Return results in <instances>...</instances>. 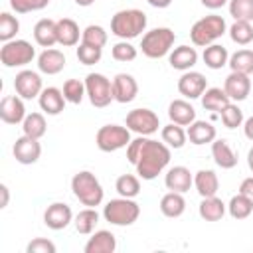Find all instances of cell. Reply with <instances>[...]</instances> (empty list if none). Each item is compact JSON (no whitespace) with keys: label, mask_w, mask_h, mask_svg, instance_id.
<instances>
[{"label":"cell","mask_w":253,"mask_h":253,"mask_svg":"<svg viewBox=\"0 0 253 253\" xmlns=\"http://www.w3.org/2000/svg\"><path fill=\"white\" fill-rule=\"evenodd\" d=\"M219 117H221L223 126H227V128H237V126L243 125V111H241L235 103L225 105V107L219 111Z\"/></svg>","instance_id":"46"},{"label":"cell","mask_w":253,"mask_h":253,"mask_svg":"<svg viewBox=\"0 0 253 253\" xmlns=\"http://www.w3.org/2000/svg\"><path fill=\"white\" fill-rule=\"evenodd\" d=\"M0 119L6 125H20L26 119V107H24V99L16 93V95H6L0 101Z\"/></svg>","instance_id":"15"},{"label":"cell","mask_w":253,"mask_h":253,"mask_svg":"<svg viewBox=\"0 0 253 253\" xmlns=\"http://www.w3.org/2000/svg\"><path fill=\"white\" fill-rule=\"evenodd\" d=\"M126 160L136 168L138 178L154 180L170 162V146L138 134L126 146Z\"/></svg>","instance_id":"1"},{"label":"cell","mask_w":253,"mask_h":253,"mask_svg":"<svg viewBox=\"0 0 253 253\" xmlns=\"http://www.w3.org/2000/svg\"><path fill=\"white\" fill-rule=\"evenodd\" d=\"M211 158L221 170H231L237 166V154L225 138H215L211 142Z\"/></svg>","instance_id":"21"},{"label":"cell","mask_w":253,"mask_h":253,"mask_svg":"<svg viewBox=\"0 0 253 253\" xmlns=\"http://www.w3.org/2000/svg\"><path fill=\"white\" fill-rule=\"evenodd\" d=\"M126 128L136 132V134H142V136H150L158 130L160 126V119L154 111L150 109H132L126 113Z\"/></svg>","instance_id":"10"},{"label":"cell","mask_w":253,"mask_h":253,"mask_svg":"<svg viewBox=\"0 0 253 253\" xmlns=\"http://www.w3.org/2000/svg\"><path fill=\"white\" fill-rule=\"evenodd\" d=\"M0 194H2L0 208H6V206H8V200H10V192H8V186H6V184H0Z\"/></svg>","instance_id":"52"},{"label":"cell","mask_w":253,"mask_h":253,"mask_svg":"<svg viewBox=\"0 0 253 253\" xmlns=\"http://www.w3.org/2000/svg\"><path fill=\"white\" fill-rule=\"evenodd\" d=\"M12 154L20 164H36L42 156V144L38 138H32L28 134H22L20 138H16L14 146H12Z\"/></svg>","instance_id":"12"},{"label":"cell","mask_w":253,"mask_h":253,"mask_svg":"<svg viewBox=\"0 0 253 253\" xmlns=\"http://www.w3.org/2000/svg\"><path fill=\"white\" fill-rule=\"evenodd\" d=\"M95 0H75V4L77 6H83V8H87V6H91Z\"/></svg>","instance_id":"55"},{"label":"cell","mask_w":253,"mask_h":253,"mask_svg":"<svg viewBox=\"0 0 253 253\" xmlns=\"http://www.w3.org/2000/svg\"><path fill=\"white\" fill-rule=\"evenodd\" d=\"M115 190L123 198H136L140 194V180L134 174H123L115 182Z\"/></svg>","instance_id":"37"},{"label":"cell","mask_w":253,"mask_h":253,"mask_svg":"<svg viewBox=\"0 0 253 253\" xmlns=\"http://www.w3.org/2000/svg\"><path fill=\"white\" fill-rule=\"evenodd\" d=\"M227 26H225V20L217 14H210V16H204L200 18L192 30H190V40L194 45L198 47H208L211 43H215V40H219L223 34H225Z\"/></svg>","instance_id":"4"},{"label":"cell","mask_w":253,"mask_h":253,"mask_svg":"<svg viewBox=\"0 0 253 253\" xmlns=\"http://www.w3.org/2000/svg\"><path fill=\"white\" fill-rule=\"evenodd\" d=\"M140 215V206L134 202V198H115L107 202L103 208V217L111 225H132Z\"/></svg>","instance_id":"5"},{"label":"cell","mask_w":253,"mask_h":253,"mask_svg":"<svg viewBox=\"0 0 253 253\" xmlns=\"http://www.w3.org/2000/svg\"><path fill=\"white\" fill-rule=\"evenodd\" d=\"M202 59H204L206 67H210V69H221L229 61V53H227V49L221 43H211V45L204 47Z\"/></svg>","instance_id":"32"},{"label":"cell","mask_w":253,"mask_h":253,"mask_svg":"<svg viewBox=\"0 0 253 253\" xmlns=\"http://www.w3.org/2000/svg\"><path fill=\"white\" fill-rule=\"evenodd\" d=\"M200 2H202V6H206L210 10H217V8H223L229 0H200Z\"/></svg>","instance_id":"50"},{"label":"cell","mask_w":253,"mask_h":253,"mask_svg":"<svg viewBox=\"0 0 253 253\" xmlns=\"http://www.w3.org/2000/svg\"><path fill=\"white\" fill-rule=\"evenodd\" d=\"M83 32H79V26L75 20L71 18H61L57 20V43L63 47H71L79 43V36Z\"/></svg>","instance_id":"28"},{"label":"cell","mask_w":253,"mask_h":253,"mask_svg":"<svg viewBox=\"0 0 253 253\" xmlns=\"http://www.w3.org/2000/svg\"><path fill=\"white\" fill-rule=\"evenodd\" d=\"M71 192L87 208L99 206L103 202V196H105V190H103L101 182L89 170H81L71 178Z\"/></svg>","instance_id":"3"},{"label":"cell","mask_w":253,"mask_h":253,"mask_svg":"<svg viewBox=\"0 0 253 253\" xmlns=\"http://www.w3.org/2000/svg\"><path fill=\"white\" fill-rule=\"evenodd\" d=\"M229 16L241 22H253V0H229Z\"/></svg>","instance_id":"40"},{"label":"cell","mask_w":253,"mask_h":253,"mask_svg":"<svg viewBox=\"0 0 253 253\" xmlns=\"http://www.w3.org/2000/svg\"><path fill=\"white\" fill-rule=\"evenodd\" d=\"M176 42V34L170 28H154L142 36L140 49L150 59H160L170 53L172 45Z\"/></svg>","instance_id":"6"},{"label":"cell","mask_w":253,"mask_h":253,"mask_svg":"<svg viewBox=\"0 0 253 253\" xmlns=\"http://www.w3.org/2000/svg\"><path fill=\"white\" fill-rule=\"evenodd\" d=\"M247 166H249V170L253 172V146H251L249 152H247Z\"/></svg>","instance_id":"54"},{"label":"cell","mask_w":253,"mask_h":253,"mask_svg":"<svg viewBox=\"0 0 253 253\" xmlns=\"http://www.w3.org/2000/svg\"><path fill=\"white\" fill-rule=\"evenodd\" d=\"M160 136H162V142H166L170 148H182L186 144V140H188L186 130L176 123H170V125L162 126Z\"/></svg>","instance_id":"36"},{"label":"cell","mask_w":253,"mask_h":253,"mask_svg":"<svg viewBox=\"0 0 253 253\" xmlns=\"http://www.w3.org/2000/svg\"><path fill=\"white\" fill-rule=\"evenodd\" d=\"M14 91L22 99H36V97H40V93L43 91L40 73L38 71H32V69L18 71L16 77H14Z\"/></svg>","instance_id":"11"},{"label":"cell","mask_w":253,"mask_h":253,"mask_svg":"<svg viewBox=\"0 0 253 253\" xmlns=\"http://www.w3.org/2000/svg\"><path fill=\"white\" fill-rule=\"evenodd\" d=\"M34 40L42 47H51L57 43V22L49 18H42L34 26Z\"/></svg>","instance_id":"26"},{"label":"cell","mask_w":253,"mask_h":253,"mask_svg":"<svg viewBox=\"0 0 253 253\" xmlns=\"http://www.w3.org/2000/svg\"><path fill=\"white\" fill-rule=\"evenodd\" d=\"M138 93V83L130 73H117L113 77V95L115 101L121 105H126L130 101H134Z\"/></svg>","instance_id":"16"},{"label":"cell","mask_w":253,"mask_h":253,"mask_svg":"<svg viewBox=\"0 0 253 253\" xmlns=\"http://www.w3.org/2000/svg\"><path fill=\"white\" fill-rule=\"evenodd\" d=\"M227 211H229V215L233 219H247L251 215V211H253V204L243 194H235L227 204Z\"/></svg>","instance_id":"38"},{"label":"cell","mask_w":253,"mask_h":253,"mask_svg":"<svg viewBox=\"0 0 253 253\" xmlns=\"http://www.w3.org/2000/svg\"><path fill=\"white\" fill-rule=\"evenodd\" d=\"M111 55H113V59H117V61L128 63V61H134V59H136L138 51H136V47H134L128 40H121V42H117V43L113 45Z\"/></svg>","instance_id":"45"},{"label":"cell","mask_w":253,"mask_h":253,"mask_svg":"<svg viewBox=\"0 0 253 253\" xmlns=\"http://www.w3.org/2000/svg\"><path fill=\"white\" fill-rule=\"evenodd\" d=\"M239 194H243L245 198H249L251 204H253V176H249V178H245V180L241 182V186H239Z\"/></svg>","instance_id":"49"},{"label":"cell","mask_w":253,"mask_h":253,"mask_svg":"<svg viewBox=\"0 0 253 253\" xmlns=\"http://www.w3.org/2000/svg\"><path fill=\"white\" fill-rule=\"evenodd\" d=\"M229 38L237 45H249L253 42V26H251V22L235 20L231 24V28H229Z\"/></svg>","instance_id":"39"},{"label":"cell","mask_w":253,"mask_h":253,"mask_svg":"<svg viewBox=\"0 0 253 253\" xmlns=\"http://www.w3.org/2000/svg\"><path fill=\"white\" fill-rule=\"evenodd\" d=\"M20 32V22L16 16H12L10 12H2L0 14V40L2 42H10L16 40V34Z\"/></svg>","instance_id":"42"},{"label":"cell","mask_w":253,"mask_h":253,"mask_svg":"<svg viewBox=\"0 0 253 253\" xmlns=\"http://www.w3.org/2000/svg\"><path fill=\"white\" fill-rule=\"evenodd\" d=\"M34 57L36 49L26 40H10L4 42V45L0 47V63L4 67H24L32 63Z\"/></svg>","instance_id":"7"},{"label":"cell","mask_w":253,"mask_h":253,"mask_svg":"<svg viewBox=\"0 0 253 253\" xmlns=\"http://www.w3.org/2000/svg\"><path fill=\"white\" fill-rule=\"evenodd\" d=\"M225 210H227V206L217 196H210V198H202L198 213L206 221H219L225 215Z\"/></svg>","instance_id":"29"},{"label":"cell","mask_w":253,"mask_h":253,"mask_svg":"<svg viewBox=\"0 0 253 253\" xmlns=\"http://www.w3.org/2000/svg\"><path fill=\"white\" fill-rule=\"evenodd\" d=\"M223 91L231 101H245L251 91V79L245 73L231 71L223 81Z\"/></svg>","instance_id":"17"},{"label":"cell","mask_w":253,"mask_h":253,"mask_svg":"<svg viewBox=\"0 0 253 253\" xmlns=\"http://www.w3.org/2000/svg\"><path fill=\"white\" fill-rule=\"evenodd\" d=\"M168 117H170V123H176L180 126H188L196 121V109L186 99H174L168 105Z\"/></svg>","instance_id":"25"},{"label":"cell","mask_w":253,"mask_h":253,"mask_svg":"<svg viewBox=\"0 0 253 253\" xmlns=\"http://www.w3.org/2000/svg\"><path fill=\"white\" fill-rule=\"evenodd\" d=\"M160 211L166 217H180L186 211V200L180 192H168L160 200Z\"/></svg>","instance_id":"31"},{"label":"cell","mask_w":253,"mask_h":253,"mask_svg":"<svg viewBox=\"0 0 253 253\" xmlns=\"http://www.w3.org/2000/svg\"><path fill=\"white\" fill-rule=\"evenodd\" d=\"M73 221V211L67 204L63 202H53L47 206V210L43 211V223L53 229V231H59V229H65L69 223Z\"/></svg>","instance_id":"14"},{"label":"cell","mask_w":253,"mask_h":253,"mask_svg":"<svg viewBox=\"0 0 253 253\" xmlns=\"http://www.w3.org/2000/svg\"><path fill=\"white\" fill-rule=\"evenodd\" d=\"M75 55L79 59V63L83 65H95L101 61L103 57V47H95V45H89V43H79L77 49H75Z\"/></svg>","instance_id":"43"},{"label":"cell","mask_w":253,"mask_h":253,"mask_svg":"<svg viewBox=\"0 0 253 253\" xmlns=\"http://www.w3.org/2000/svg\"><path fill=\"white\" fill-rule=\"evenodd\" d=\"M200 99H202V107L206 111H215V113H219L225 105L231 103V99L227 97V93L221 87H208Z\"/></svg>","instance_id":"30"},{"label":"cell","mask_w":253,"mask_h":253,"mask_svg":"<svg viewBox=\"0 0 253 253\" xmlns=\"http://www.w3.org/2000/svg\"><path fill=\"white\" fill-rule=\"evenodd\" d=\"M168 61L178 71H190L198 63V51L196 47H190V45H178L170 51Z\"/></svg>","instance_id":"24"},{"label":"cell","mask_w":253,"mask_h":253,"mask_svg":"<svg viewBox=\"0 0 253 253\" xmlns=\"http://www.w3.org/2000/svg\"><path fill=\"white\" fill-rule=\"evenodd\" d=\"M75 229L81 235H91L95 231V225L99 223V213L95 208H85L75 215Z\"/></svg>","instance_id":"35"},{"label":"cell","mask_w":253,"mask_h":253,"mask_svg":"<svg viewBox=\"0 0 253 253\" xmlns=\"http://www.w3.org/2000/svg\"><path fill=\"white\" fill-rule=\"evenodd\" d=\"M146 14L138 8L119 10L111 18V34H115L121 40H132L146 30Z\"/></svg>","instance_id":"2"},{"label":"cell","mask_w":253,"mask_h":253,"mask_svg":"<svg viewBox=\"0 0 253 253\" xmlns=\"http://www.w3.org/2000/svg\"><path fill=\"white\" fill-rule=\"evenodd\" d=\"M38 103H40V109L45 113V115H59L65 107V97H63V91L57 89V87H45L40 97H38Z\"/></svg>","instance_id":"20"},{"label":"cell","mask_w":253,"mask_h":253,"mask_svg":"<svg viewBox=\"0 0 253 253\" xmlns=\"http://www.w3.org/2000/svg\"><path fill=\"white\" fill-rule=\"evenodd\" d=\"M243 134L249 140H253V117H249L247 121H243Z\"/></svg>","instance_id":"51"},{"label":"cell","mask_w":253,"mask_h":253,"mask_svg":"<svg viewBox=\"0 0 253 253\" xmlns=\"http://www.w3.org/2000/svg\"><path fill=\"white\" fill-rule=\"evenodd\" d=\"M47 4H49V0H10V8L16 14L38 12V10H43Z\"/></svg>","instance_id":"47"},{"label":"cell","mask_w":253,"mask_h":253,"mask_svg":"<svg viewBox=\"0 0 253 253\" xmlns=\"http://www.w3.org/2000/svg\"><path fill=\"white\" fill-rule=\"evenodd\" d=\"M85 91H87L89 103L97 109L109 107L111 101H115L113 81L109 77H105L103 73H89L85 77Z\"/></svg>","instance_id":"9"},{"label":"cell","mask_w":253,"mask_h":253,"mask_svg":"<svg viewBox=\"0 0 253 253\" xmlns=\"http://www.w3.org/2000/svg\"><path fill=\"white\" fill-rule=\"evenodd\" d=\"M194 186H196V192H198L202 198L215 196L217 190H219L217 174H215L213 170H198V172L194 174Z\"/></svg>","instance_id":"27"},{"label":"cell","mask_w":253,"mask_h":253,"mask_svg":"<svg viewBox=\"0 0 253 253\" xmlns=\"http://www.w3.org/2000/svg\"><path fill=\"white\" fill-rule=\"evenodd\" d=\"M22 130H24V134L40 140L45 134V130H47L45 117L42 113H30V115H26V119L22 123Z\"/></svg>","instance_id":"34"},{"label":"cell","mask_w":253,"mask_h":253,"mask_svg":"<svg viewBox=\"0 0 253 253\" xmlns=\"http://www.w3.org/2000/svg\"><path fill=\"white\" fill-rule=\"evenodd\" d=\"M81 42L83 43H89V45H95V47H105V43H107V32H105L103 26L91 24V26H87L83 30Z\"/></svg>","instance_id":"44"},{"label":"cell","mask_w":253,"mask_h":253,"mask_svg":"<svg viewBox=\"0 0 253 253\" xmlns=\"http://www.w3.org/2000/svg\"><path fill=\"white\" fill-rule=\"evenodd\" d=\"M164 184L170 192L184 194L194 186V174L186 166H172L164 176Z\"/></svg>","instance_id":"18"},{"label":"cell","mask_w":253,"mask_h":253,"mask_svg":"<svg viewBox=\"0 0 253 253\" xmlns=\"http://www.w3.org/2000/svg\"><path fill=\"white\" fill-rule=\"evenodd\" d=\"M28 253H55V245L45 237H36L26 247Z\"/></svg>","instance_id":"48"},{"label":"cell","mask_w":253,"mask_h":253,"mask_svg":"<svg viewBox=\"0 0 253 253\" xmlns=\"http://www.w3.org/2000/svg\"><path fill=\"white\" fill-rule=\"evenodd\" d=\"M115 249H117V237L107 229L95 231L83 247L85 253H113Z\"/></svg>","instance_id":"23"},{"label":"cell","mask_w":253,"mask_h":253,"mask_svg":"<svg viewBox=\"0 0 253 253\" xmlns=\"http://www.w3.org/2000/svg\"><path fill=\"white\" fill-rule=\"evenodd\" d=\"M63 97L67 103H73V105H79L83 101V97L87 95L85 91V81H79V79H67L63 83Z\"/></svg>","instance_id":"41"},{"label":"cell","mask_w":253,"mask_h":253,"mask_svg":"<svg viewBox=\"0 0 253 253\" xmlns=\"http://www.w3.org/2000/svg\"><path fill=\"white\" fill-rule=\"evenodd\" d=\"M227 65L231 67V71L251 75L253 73V49H237L235 53L229 55Z\"/></svg>","instance_id":"33"},{"label":"cell","mask_w":253,"mask_h":253,"mask_svg":"<svg viewBox=\"0 0 253 253\" xmlns=\"http://www.w3.org/2000/svg\"><path fill=\"white\" fill-rule=\"evenodd\" d=\"M63 67H65V55L59 49L45 47L38 55V69L45 75H57L59 71H63Z\"/></svg>","instance_id":"19"},{"label":"cell","mask_w":253,"mask_h":253,"mask_svg":"<svg viewBox=\"0 0 253 253\" xmlns=\"http://www.w3.org/2000/svg\"><path fill=\"white\" fill-rule=\"evenodd\" d=\"M188 140L196 146H202V144H211L217 136L215 132V126L208 121H194L192 125H188Z\"/></svg>","instance_id":"22"},{"label":"cell","mask_w":253,"mask_h":253,"mask_svg":"<svg viewBox=\"0 0 253 253\" xmlns=\"http://www.w3.org/2000/svg\"><path fill=\"white\" fill-rule=\"evenodd\" d=\"M208 89V79L200 73V71H184L178 79V91L180 95H184L186 99H200L204 95V91Z\"/></svg>","instance_id":"13"},{"label":"cell","mask_w":253,"mask_h":253,"mask_svg":"<svg viewBox=\"0 0 253 253\" xmlns=\"http://www.w3.org/2000/svg\"><path fill=\"white\" fill-rule=\"evenodd\" d=\"M130 130L121 125H105L95 134V144L101 152H117L130 142Z\"/></svg>","instance_id":"8"},{"label":"cell","mask_w":253,"mask_h":253,"mask_svg":"<svg viewBox=\"0 0 253 253\" xmlns=\"http://www.w3.org/2000/svg\"><path fill=\"white\" fill-rule=\"evenodd\" d=\"M152 8H168L172 4V0H146Z\"/></svg>","instance_id":"53"}]
</instances>
